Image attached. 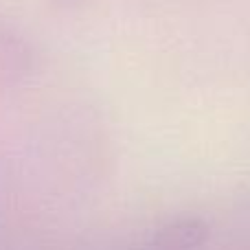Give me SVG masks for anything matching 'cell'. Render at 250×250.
Here are the masks:
<instances>
[{
	"mask_svg": "<svg viewBox=\"0 0 250 250\" xmlns=\"http://www.w3.org/2000/svg\"><path fill=\"white\" fill-rule=\"evenodd\" d=\"M207 237V226L198 220H178L154 237L149 250H198Z\"/></svg>",
	"mask_w": 250,
	"mask_h": 250,
	"instance_id": "6da1fadb",
	"label": "cell"
}]
</instances>
